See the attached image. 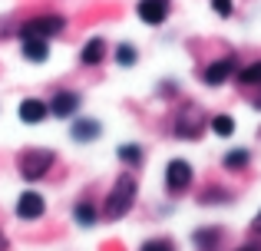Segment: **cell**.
<instances>
[{"label":"cell","mask_w":261,"mask_h":251,"mask_svg":"<svg viewBox=\"0 0 261 251\" xmlns=\"http://www.w3.org/2000/svg\"><path fill=\"white\" fill-rule=\"evenodd\" d=\"M80 106H83V96H80V93H73V90H60L57 96L50 99V113L57 119H73Z\"/></svg>","instance_id":"obj_6"},{"label":"cell","mask_w":261,"mask_h":251,"mask_svg":"<svg viewBox=\"0 0 261 251\" xmlns=\"http://www.w3.org/2000/svg\"><path fill=\"white\" fill-rule=\"evenodd\" d=\"M235 251H261V245L255 241V245H242V248H235Z\"/></svg>","instance_id":"obj_26"},{"label":"cell","mask_w":261,"mask_h":251,"mask_svg":"<svg viewBox=\"0 0 261 251\" xmlns=\"http://www.w3.org/2000/svg\"><path fill=\"white\" fill-rule=\"evenodd\" d=\"M46 116H50V106H46L43 99H23V103H20V123L40 126Z\"/></svg>","instance_id":"obj_10"},{"label":"cell","mask_w":261,"mask_h":251,"mask_svg":"<svg viewBox=\"0 0 261 251\" xmlns=\"http://www.w3.org/2000/svg\"><path fill=\"white\" fill-rule=\"evenodd\" d=\"M189 185H192V165L185 159H172L166 165V188L172 195H182Z\"/></svg>","instance_id":"obj_4"},{"label":"cell","mask_w":261,"mask_h":251,"mask_svg":"<svg viewBox=\"0 0 261 251\" xmlns=\"http://www.w3.org/2000/svg\"><path fill=\"white\" fill-rule=\"evenodd\" d=\"M17 30V23H13V17H0V40L10 37V33Z\"/></svg>","instance_id":"obj_23"},{"label":"cell","mask_w":261,"mask_h":251,"mask_svg":"<svg viewBox=\"0 0 261 251\" xmlns=\"http://www.w3.org/2000/svg\"><path fill=\"white\" fill-rule=\"evenodd\" d=\"M136 60H139V53H136L133 43H119V46H116V63H119V66H133Z\"/></svg>","instance_id":"obj_19"},{"label":"cell","mask_w":261,"mask_h":251,"mask_svg":"<svg viewBox=\"0 0 261 251\" xmlns=\"http://www.w3.org/2000/svg\"><path fill=\"white\" fill-rule=\"evenodd\" d=\"M43 212H46V202H43V195H40V192H23L17 199V218L37 221V218H43Z\"/></svg>","instance_id":"obj_8"},{"label":"cell","mask_w":261,"mask_h":251,"mask_svg":"<svg viewBox=\"0 0 261 251\" xmlns=\"http://www.w3.org/2000/svg\"><path fill=\"white\" fill-rule=\"evenodd\" d=\"M212 132L222 135V139H228V135L235 132V119L231 116H212Z\"/></svg>","instance_id":"obj_18"},{"label":"cell","mask_w":261,"mask_h":251,"mask_svg":"<svg viewBox=\"0 0 261 251\" xmlns=\"http://www.w3.org/2000/svg\"><path fill=\"white\" fill-rule=\"evenodd\" d=\"M139 251H175V245L169 238H149V241H142Z\"/></svg>","instance_id":"obj_21"},{"label":"cell","mask_w":261,"mask_h":251,"mask_svg":"<svg viewBox=\"0 0 261 251\" xmlns=\"http://www.w3.org/2000/svg\"><path fill=\"white\" fill-rule=\"evenodd\" d=\"M136 13H139L142 23L159 26V23H166V17H169V0H139Z\"/></svg>","instance_id":"obj_9"},{"label":"cell","mask_w":261,"mask_h":251,"mask_svg":"<svg viewBox=\"0 0 261 251\" xmlns=\"http://www.w3.org/2000/svg\"><path fill=\"white\" fill-rule=\"evenodd\" d=\"M63 30H66V20L60 13H40V17H30L17 26L20 40H53Z\"/></svg>","instance_id":"obj_2"},{"label":"cell","mask_w":261,"mask_h":251,"mask_svg":"<svg viewBox=\"0 0 261 251\" xmlns=\"http://www.w3.org/2000/svg\"><path fill=\"white\" fill-rule=\"evenodd\" d=\"M212 10H215L218 17H231V10H235V4H231V0H212Z\"/></svg>","instance_id":"obj_22"},{"label":"cell","mask_w":261,"mask_h":251,"mask_svg":"<svg viewBox=\"0 0 261 251\" xmlns=\"http://www.w3.org/2000/svg\"><path fill=\"white\" fill-rule=\"evenodd\" d=\"M20 53H23L30 63H46V57H50V40H23Z\"/></svg>","instance_id":"obj_14"},{"label":"cell","mask_w":261,"mask_h":251,"mask_svg":"<svg viewBox=\"0 0 261 251\" xmlns=\"http://www.w3.org/2000/svg\"><path fill=\"white\" fill-rule=\"evenodd\" d=\"M99 132H102V126L96 123V119H76V123L70 126V135L76 142H83V146H86V142H96V139H99Z\"/></svg>","instance_id":"obj_12"},{"label":"cell","mask_w":261,"mask_h":251,"mask_svg":"<svg viewBox=\"0 0 261 251\" xmlns=\"http://www.w3.org/2000/svg\"><path fill=\"white\" fill-rule=\"evenodd\" d=\"M251 235H261V212L251 218Z\"/></svg>","instance_id":"obj_25"},{"label":"cell","mask_w":261,"mask_h":251,"mask_svg":"<svg viewBox=\"0 0 261 251\" xmlns=\"http://www.w3.org/2000/svg\"><path fill=\"white\" fill-rule=\"evenodd\" d=\"M235 66H238V63H235L231 57H222V60H215V63L205 66V70H202V79H205L208 86H222V83H228V79L238 73Z\"/></svg>","instance_id":"obj_7"},{"label":"cell","mask_w":261,"mask_h":251,"mask_svg":"<svg viewBox=\"0 0 261 251\" xmlns=\"http://www.w3.org/2000/svg\"><path fill=\"white\" fill-rule=\"evenodd\" d=\"M136 192H139V182H136L133 172H122L116 179V185L109 188L106 195V205H102V215L109 221H119L122 215H129V208L136 205Z\"/></svg>","instance_id":"obj_1"},{"label":"cell","mask_w":261,"mask_h":251,"mask_svg":"<svg viewBox=\"0 0 261 251\" xmlns=\"http://www.w3.org/2000/svg\"><path fill=\"white\" fill-rule=\"evenodd\" d=\"M106 53H109V46H106V40H99V37H93L89 43L80 50V63L83 66H99L102 60H106Z\"/></svg>","instance_id":"obj_11"},{"label":"cell","mask_w":261,"mask_h":251,"mask_svg":"<svg viewBox=\"0 0 261 251\" xmlns=\"http://www.w3.org/2000/svg\"><path fill=\"white\" fill-rule=\"evenodd\" d=\"M192 241H195L198 251H218V245H222V228H198L192 235Z\"/></svg>","instance_id":"obj_13"},{"label":"cell","mask_w":261,"mask_h":251,"mask_svg":"<svg viewBox=\"0 0 261 251\" xmlns=\"http://www.w3.org/2000/svg\"><path fill=\"white\" fill-rule=\"evenodd\" d=\"M53 162H57V152H53V149H27V152H20L17 169L27 182H37L53 169Z\"/></svg>","instance_id":"obj_3"},{"label":"cell","mask_w":261,"mask_h":251,"mask_svg":"<svg viewBox=\"0 0 261 251\" xmlns=\"http://www.w3.org/2000/svg\"><path fill=\"white\" fill-rule=\"evenodd\" d=\"M73 221H76V225H83V228H93L96 225V208H93V202H76V205H73Z\"/></svg>","instance_id":"obj_15"},{"label":"cell","mask_w":261,"mask_h":251,"mask_svg":"<svg viewBox=\"0 0 261 251\" xmlns=\"http://www.w3.org/2000/svg\"><path fill=\"white\" fill-rule=\"evenodd\" d=\"M248 162H251V152H248V149H231V152L225 155V169H228V172H242Z\"/></svg>","instance_id":"obj_17"},{"label":"cell","mask_w":261,"mask_h":251,"mask_svg":"<svg viewBox=\"0 0 261 251\" xmlns=\"http://www.w3.org/2000/svg\"><path fill=\"white\" fill-rule=\"evenodd\" d=\"M202 113L195 109V106H185L182 113L175 116V135L178 139H198L202 135Z\"/></svg>","instance_id":"obj_5"},{"label":"cell","mask_w":261,"mask_h":251,"mask_svg":"<svg viewBox=\"0 0 261 251\" xmlns=\"http://www.w3.org/2000/svg\"><path fill=\"white\" fill-rule=\"evenodd\" d=\"M235 76H238V83H242V86H261V60H255V63H248V66H242Z\"/></svg>","instance_id":"obj_16"},{"label":"cell","mask_w":261,"mask_h":251,"mask_svg":"<svg viewBox=\"0 0 261 251\" xmlns=\"http://www.w3.org/2000/svg\"><path fill=\"white\" fill-rule=\"evenodd\" d=\"M202 202H225V192L222 188H208V192L202 195Z\"/></svg>","instance_id":"obj_24"},{"label":"cell","mask_w":261,"mask_h":251,"mask_svg":"<svg viewBox=\"0 0 261 251\" xmlns=\"http://www.w3.org/2000/svg\"><path fill=\"white\" fill-rule=\"evenodd\" d=\"M119 159L126 162V165H139L142 162V149L133 146V142H126V146H119Z\"/></svg>","instance_id":"obj_20"}]
</instances>
